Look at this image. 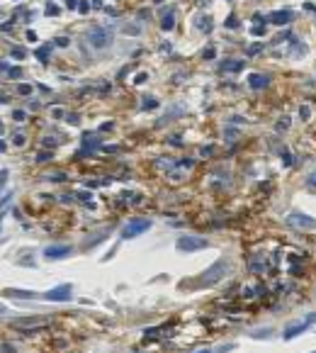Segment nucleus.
<instances>
[{"label": "nucleus", "instance_id": "obj_1", "mask_svg": "<svg viewBox=\"0 0 316 353\" xmlns=\"http://www.w3.org/2000/svg\"><path fill=\"white\" fill-rule=\"evenodd\" d=\"M231 273V261L229 258H216L209 266V268L205 270V273H200V278L195 280H185L183 283V288H192V290H207V288H212V285H216L219 280H224L226 275Z\"/></svg>", "mask_w": 316, "mask_h": 353}, {"label": "nucleus", "instance_id": "obj_19", "mask_svg": "<svg viewBox=\"0 0 316 353\" xmlns=\"http://www.w3.org/2000/svg\"><path fill=\"white\" fill-rule=\"evenodd\" d=\"M56 42H58V47H68V39H66V37H61V39H56Z\"/></svg>", "mask_w": 316, "mask_h": 353}, {"label": "nucleus", "instance_id": "obj_11", "mask_svg": "<svg viewBox=\"0 0 316 353\" xmlns=\"http://www.w3.org/2000/svg\"><path fill=\"white\" fill-rule=\"evenodd\" d=\"M289 222H294V224H299V227H311V217H304V214H292L289 217Z\"/></svg>", "mask_w": 316, "mask_h": 353}, {"label": "nucleus", "instance_id": "obj_21", "mask_svg": "<svg viewBox=\"0 0 316 353\" xmlns=\"http://www.w3.org/2000/svg\"><path fill=\"white\" fill-rule=\"evenodd\" d=\"M197 353H214L212 348H202V351H197Z\"/></svg>", "mask_w": 316, "mask_h": 353}, {"label": "nucleus", "instance_id": "obj_5", "mask_svg": "<svg viewBox=\"0 0 316 353\" xmlns=\"http://www.w3.org/2000/svg\"><path fill=\"white\" fill-rule=\"evenodd\" d=\"M149 229H151V219H134V222H129L122 229V239H134V236L149 232Z\"/></svg>", "mask_w": 316, "mask_h": 353}, {"label": "nucleus", "instance_id": "obj_18", "mask_svg": "<svg viewBox=\"0 0 316 353\" xmlns=\"http://www.w3.org/2000/svg\"><path fill=\"white\" fill-rule=\"evenodd\" d=\"M29 90H32V88H29V85H19V93H22V95H27Z\"/></svg>", "mask_w": 316, "mask_h": 353}, {"label": "nucleus", "instance_id": "obj_14", "mask_svg": "<svg viewBox=\"0 0 316 353\" xmlns=\"http://www.w3.org/2000/svg\"><path fill=\"white\" fill-rule=\"evenodd\" d=\"M8 176H10L8 168H0V190H3V188H5V183H8Z\"/></svg>", "mask_w": 316, "mask_h": 353}, {"label": "nucleus", "instance_id": "obj_9", "mask_svg": "<svg viewBox=\"0 0 316 353\" xmlns=\"http://www.w3.org/2000/svg\"><path fill=\"white\" fill-rule=\"evenodd\" d=\"M5 295H8V298H15V300H37L39 295L37 292H32V290H15V288H8L5 290Z\"/></svg>", "mask_w": 316, "mask_h": 353}, {"label": "nucleus", "instance_id": "obj_17", "mask_svg": "<svg viewBox=\"0 0 316 353\" xmlns=\"http://www.w3.org/2000/svg\"><path fill=\"white\" fill-rule=\"evenodd\" d=\"M151 105H153V107H156L158 102H156V98H146V102H144V107H151Z\"/></svg>", "mask_w": 316, "mask_h": 353}, {"label": "nucleus", "instance_id": "obj_15", "mask_svg": "<svg viewBox=\"0 0 316 353\" xmlns=\"http://www.w3.org/2000/svg\"><path fill=\"white\" fill-rule=\"evenodd\" d=\"M243 61H236V64H224V71H241Z\"/></svg>", "mask_w": 316, "mask_h": 353}, {"label": "nucleus", "instance_id": "obj_12", "mask_svg": "<svg viewBox=\"0 0 316 353\" xmlns=\"http://www.w3.org/2000/svg\"><path fill=\"white\" fill-rule=\"evenodd\" d=\"M173 25H175V15H173V12H166V15H163V22H161V27L166 29H173Z\"/></svg>", "mask_w": 316, "mask_h": 353}, {"label": "nucleus", "instance_id": "obj_8", "mask_svg": "<svg viewBox=\"0 0 316 353\" xmlns=\"http://www.w3.org/2000/svg\"><path fill=\"white\" fill-rule=\"evenodd\" d=\"M248 85H251L253 90H263V88H268V85H270V76L251 73V76H248Z\"/></svg>", "mask_w": 316, "mask_h": 353}, {"label": "nucleus", "instance_id": "obj_7", "mask_svg": "<svg viewBox=\"0 0 316 353\" xmlns=\"http://www.w3.org/2000/svg\"><path fill=\"white\" fill-rule=\"evenodd\" d=\"M314 324V314H309L307 319H304V322H302V324H297V326H287V331H285V341H289V339H297L299 334H304V331H307L309 326Z\"/></svg>", "mask_w": 316, "mask_h": 353}, {"label": "nucleus", "instance_id": "obj_22", "mask_svg": "<svg viewBox=\"0 0 316 353\" xmlns=\"http://www.w3.org/2000/svg\"><path fill=\"white\" fill-rule=\"evenodd\" d=\"M3 219H5V214H0V227H3Z\"/></svg>", "mask_w": 316, "mask_h": 353}, {"label": "nucleus", "instance_id": "obj_13", "mask_svg": "<svg viewBox=\"0 0 316 353\" xmlns=\"http://www.w3.org/2000/svg\"><path fill=\"white\" fill-rule=\"evenodd\" d=\"M251 336L253 339H270V336H272V329H255Z\"/></svg>", "mask_w": 316, "mask_h": 353}, {"label": "nucleus", "instance_id": "obj_4", "mask_svg": "<svg viewBox=\"0 0 316 353\" xmlns=\"http://www.w3.org/2000/svg\"><path fill=\"white\" fill-rule=\"evenodd\" d=\"M88 42H90V47H95V49H105V47H110L112 34L103 27H93V29H88Z\"/></svg>", "mask_w": 316, "mask_h": 353}, {"label": "nucleus", "instance_id": "obj_10", "mask_svg": "<svg viewBox=\"0 0 316 353\" xmlns=\"http://www.w3.org/2000/svg\"><path fill=\"white\" fill-rule=\"evenodd\" d=\"M268 20L272 25H280V27H282V25H287L289 20H292V12H289V10H278V12H270Z\"/></svg>", "mask_w": 316, "mask_h": 353}, {"label": "nucleus", "instance_id": "obj_23", "mask_svg": "<svg viewBox=\"0 0 316 353\" xmlns=\"http://www.w3.org/2000/svg\"><path fill=\"white\" fill-rule=\"evenodd\" d=\"M3 149H5V144H3V141H0V151H3Z\"/></svg>", "mask_w": 316, "mask_h": 353}, {"label": "nucleus", "instance_id": "obj_2", "mask_svg": "<svg viewBox=\"0 0 316 353\" xmlns=\"http://www.w3.org/2000/svg\"><path fill=\"white\" fill-rule=\"evenodd\" d=\"M207 246H209V241H207V239H200V236H177V241H175V249L180 253L202 251Z\"/></svg>", "mask_w": 316, "mask_h": 353}, {"label": "nucleus", "instance_id": "obj_6", "mask_svg": "<svg viewBox=\"0 0 316 353\" xmlns=\"http://www.w3.org/2000/svg\"><path fill=\"white\" fill-rule=\"evenodd\" d=\"M73 253V249L71 246H64V244H58V246H47L44 249V258H49V261H61V258H68Z\"/></svg>", "mask_w": 316, "mask_h": 353}, {"label": "nucleus", "instance_id": "obj_20", "mask_svg": "<svg viewBox=\"0 0 316 353\" xmlns=\"http://www.w3.org/2000/svg\"><path fill=\"white\" fill-rule=\"evenodd\" d=\"M5 312H8V307H5L3 302H0V314H5Z\"/></svg>", "mask_w": 316, "mask_h": 353}, {"label": "nucleus", "instance_id": "obj_16", "mask_svg": "<svg viewBox=\"0 0 316 353\" xmlns=\"http://www.w3.org/2000/svg\"><path fill=\"white\" fill-rule=\"evenodd\" d=\"M37 56H39V59H42V61H47V59H49V47L39 49V51H37Z\"/></svg>", "mask_w": 316, "mask_h": 353}, {"label": "nucleus", "instance_id": "obj_3", "mask_svg": "<svg viewBox=\"0 0 316 353\" xmlns=\"http://www.w3.org/2000/svg\"><path fill=\"white\" fill-rule=\"evenodd\" d=\"M39 298L47 300V302H68V300L73 298V288H71L68 283H64V285H58V288H51L49 292L39 295Z\"/></svg>", "mask_w": 316, "mask_h": 353}]
</instances>
